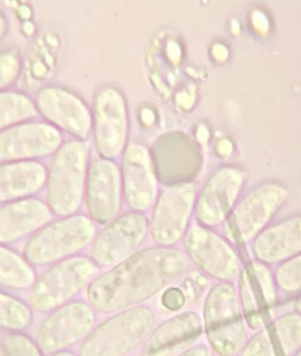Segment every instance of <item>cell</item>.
<instances>
[{"instance_id": "obj_12", "label": "cell", "mask_w": 301, "mask_h": 356, "mask_svg": "<svg viewBox=\"0 0 301 356\" xmlns=\"http://www.w3.org/2000/svg\"><path fill=\"white\" fill-rule=\"evenodd\" d=\"M184 252L203 274L221 282H231L242 270L240 256L231 243L213 229L190 227L183 238Z\"/></svg>"}, {"instance_id": "obj_19", "label": "cell", "mask_w": 301, "mask_h": 356, "mask_svg": "<svg viewBox=\"0 0 301 356\" xmlns=\"http://www.w3.org/2000/svg\"><path fill=\"white\" fill-rule=\"evenodd\" d=\"M246 174L233 166L217 170L198 193L194 206L196 224L215 228L224 224L238 203Z\"/></svg>"}, {"instance_id": "obj_6", "label": "cell", "mask_w": 301, "mask_h": 356, "mask_svg": "<svg viewBox=\"0 0 301 356\" xmlns=\"http://www.w3.org/2000/svg\"><path fill=\"white\" fill-rule=\"evenodd\" d=\"M98 268L88 256L77 255L50 266L29 291L31 307L42 314L73 301L98 277Z\"/></svg>"}, {"instance_id": "obj_36", "label": "cell", "mask_w": 301, "mask_h": 356, "mask_svg": "<svg viewBox=\"0 0 301 356\" xmlns=\"http://www.w3.org/2000/svg\"><path fill=\"white\" fill-rule=\"evenodd\" d=\"M0 22H1V36H4V29H6V20H4L3 13L1 14V18H0Z\"/></svg>"}, {"instance_id": "obj_34", "label": "cell", "mask_w": 301, "mask_h": 356, "mask_svg": "<svg viewBox=\"0 0 301 356\" xmlns=\"http://www.w3.org/2000/svg\"><path fill=\"white\" fill-rule=\"evenodd\" d=\"M52 356H79L75 353V352L70 351V350H67V351L59 352V353L54 354Z\"/></svg>"}, {"instance_id": "obj_8", "label": "cell", "mask_w": 301, "mask_h": 356, "mask_svg": "<svg viewBox=\"0 0 301 356\" xmlns=\"http://www.w3.org/2000/svg\"><path fill=\"white\" fill-rule=\"evenodd\" d=\"M198 189L192 182L162 187L152 207L150 234L160 247H173L184 238L194 213Z\"/></svg>"}, {"instance_id": "obj_31", "label": "cell", "mask_w": 301, "mask_h": 356, "mask_svg": "<svg viewBox=\"0 0 301 356\" xmlns=\"http://www.w3.org/2000/svg\"><path fill=\"white\" fill-rule=\"evenodd\" d=\"M208 285L205 274L199 270H190L184 275L179 287L185 295L186 301L196 303L204 295Z\"/></svg>"}, {"instance_id": "obj_37", "label": "cell", "mask_w": 301, "mask_h": 356, "mask_svg": "<svg viewBox=\"0 0 301 356\" xmlns=\"http://www.w3.org/2000/svg\"><path fill=\"white\" fill-rule=\"evenodd\" d=\"M293 356H301V347L300 349H299L298 351H297Z\"/></svg>"}, {"instance_id": "obj_22", "label": "cell", "mask_w": 301, "mask_h": 356, "mask_svg": "<svg viewBox=\"0 0 301 356\" xmlns=\"http://www.w3.org/2000/svg\"><path fill=\"white\" fill-rule=\"evenodd\" d=\"M203 331L202 320L196 312L176 314L152 331L142 347V356H171L196 341Z\"/></svg>"}, {"instance_id": "obj_9", "label": "cell", "mask_w": 301, "mask_h": 356, "mask_svg": "<svg viewBox=\"0 0 301 356\" xmlns=\"http://www.w3.org/2000/svg\"><path fill=\"white\" fill-rule=\"evenodd\" d=\"M286 189L265 184L251 191L234 206L224 222V235L232 245L254 241L265 230L274 214L286 201Z\"/></svg>"}, {"instance_id": "obj_28", "label": "cell", "mask_w": 301, "mask_h": 356, "mask_svg": "<svg viewBox=\"0 0 301 356\" xmlns=\"http://www.w3.org/2000/svg\"><path fill=\"white\" fill-rule=\"evenodd\" d=\"M1 348L3 356H44L37 341L24 333L4 332Z\"/></svg>"}, {"instance_id": "obj_35", "label": "cell", "mask_w": 301, "mask_h": 356, "mask_svg": "<svg viewBox=\"0 0 301 356\" xmlns=\"http://www.w3.org/2000/svg\"><path fill=\"white\" fill-rule=\"evenodd\" d=\"M295 309L298 314H301V297H299L295 302Z\"/></svg>"}, {"instance_id": "obj_27", "label": "cell", "mask_w": 301, "mask_h": 356, "mask_svg": "<svg viewBox=\"0 0 301 356\" xmlns=\"http://www.w3.org/2000/svg\"><path fill=\"white\" fill-rule=\"evenodd\" d=\"M33 309L20 298L2 291L0 295V325L3 332L22 333L33 324Z\"/></svg>"}, {"instance_id": "obj_20", "label": "cell", "mask_w": 301, "mask_h": 356, "mask_svg": "<svg viewBox=\"0 0 301 356\" xmlns=\"http://www.w3.org/2000/svg\"><path fill=\"white\" fill-rule=\"evenodd\" d=\"M52 213L45 200L40 197L18 200L1 204L0 208V243L10 245L26 237L52 222Z\"/></svg>"}, {"instance_id": "obj_10", "label": "cell", "mask_w": 301, "mask_h": 356, "mask_svg": "<svg viewBox=\"0 0 301 356\" xmlns=\"http://www.w3.org/2000/svg\"><path fill=\"white\" fill-rule=\"evenodd\" d=\"M148 235L150 218L146 213L123 212L98 231L90 258L98 268H113L138 252Z\"/></svg>"}, {"instance_id": "obj_14", "label": "cell", "mask_w": 301, "mask_h": 356, "mask_svg": "<svg viewBox=\"0 0 301 356\" xmlns=\"http://www.w3.org/2000/svg\"><path fill=\"white\" fill-rule=\"evenodd\" d=\"M40 116L72 139L87 141L92 134V112L81 97L58 85L38 91L35 97Z\"/></svg>"}, {"instance_id": "obj_32", "label": "cell", "mask_w": 301, "mask_h": 356, "mask_svg": "<svg viewBox=\"0 0 301 356\" xmlns=\"http://www.w3.org/2000/svg\"><path fill=\"white\" fill-rule=\"evenodd\" d=\"M185 303V295L180 287H167L161 295V305L169 312H178L182 309Z\"/></svg>"}, {"instance_id": "obj_4", "label": "cell", "mask_w": 301, "mask_h": 356, "mask_svg": "<svg viewBox=\"0 0 301 356\" xmlns=\"http://www.w3.org/2000/svg\"><path fill=\"white\" fill-rule=\"evenodd\" d=\"M203 326L213 351L219 356H236L246 346V322L238 289L231 282L213 285L205 298Z\"/></svg>"}, {"instance_id": "obj_7", "label": "cell", "mask_w": 301, "mask_h": 356, "mask_svg": "<svg viewBox=\"0 0 301 356\" xmlns=\"http://www.w3.org/2000/svg\"><path fill=\"white\" fill-rule=\"evenodd\" d=\"M92 139L98 157L116 160L127 149L130 118L127 99L113 85L98 88L92 102Z\"/></svg>"}, {"instance_id": "obj_16", "label": "cell", "mask_w": 301, "mask_h": 356, "mask_svg": "<svg viewBox=\"0 0 301 356\" xmlns=\"http://www.w3.org/2000/svg\"><path fill=\"white\" fill-rule=\"evenodd\" d=\"M63 133L45 120H31L0 131V163L42 161L64 143Z\"/></svg>"}, {"instance_id": "obj_11", "label": "cell", "mask_w": 301, "mask_h": 356, "mask_svg": "<svg viewBox=\"0 0 301 356\" xmlns=\"http://www.w3.org/2000/svg\"><path fill=\"white\" fill-rule=\"evenodd\" d=\"M148 151L162 187L192 182L202 165L198 145L181 131L163 133L155 139Z\"/></svg>"}, {"instance_id": "obj_25", "label": "cell", "mask_w": 301, "mask_h": 356, "mask_svg": "<svg viewBox=\"0 0 301 356\" xmlns=\"http://www.w3.org/2000/svg\"><path fill=\"white\" fill-rule=\"evenodd\" d=\"M35 266L8 245L0 247V283L8 291H31L37 282Z\"/></svg>"}, {"instance_id": "obj_23", "label": "cell", "mask_w": 301, "mask_h": 356, "mask_svg": "<svg viewBox=\"0 0 301 356\" xmlns=\"http://www.w3.org/2000/svg\"><path fill=\"white\" fill-rule=\"evenodd\" d=\"M252 253L265 264H282L301 254V214L265 228L253 241Z\"/></svg>"}, {"instance_id": "obj_1", "label": "cell", "mask_w": 301, "mask_h": 356, "mask_svg": "<svg viewBox=\"0 0 301 356\" xmlns=\"http://www.w3.org/2000/svg\"><path fill=\"white\" fill-rule=\"evenodd\" d=\"M190 259L175 247L146 248L94 279L87 289L90 305L100 314L138 307L187 273Z\"/></svg>"}, {"instance_id": "obj_24", "label": "cell", "mask_w": 301, "mask_h": 356, "mask_svg": "<svg viewBox=\"0 0 301 356\" xmlns=\"http://www.w3.org/2000/svg\"><path fill=\"white\" fill-rule=\"evenodd\" d=\"M47 165L42 161L0 163V203L35 197L45 189Z\"/></svg>"}, {"instance_id": "obj_17", "label": "cell", "mask_w": 301, "mask_h": 356, "mask_svg": "<svg viewBox=\"0 0 301 356\" xmlns=\"http://www.w3.org/2000/svg\"><path fill=\"white\" fill-rule=\"evenodd\" d=\"M275 275L268 264L253 260L238 275V293L247 327L252 330L270 323L277 302Z\"/></svg>"}, {"instance_id": "obj_21", "label": "cell", "mask_w": 301, "mask_h": 356, "mask_svg": "<svg viewBox=\"0 0 301 356\" xmlns=\"http://www.w3.org/2000/svg\"><path fill=\"white\" fill-rule=\"evenodd\" d=\"M301 347V314L277 316L248 339L242 356H293Z\"/></svg>"}, {"instance_id": "obj_26", "label": "cell", "mask_w": 301, "mask_h": 356, "mask_svg": "<svg viewBox=\"0 0 301 356\" xmlns=\"http://www.w3.org/2000/svg\"><path fill=\"white\" fill-rule=\"evenodd\" d=\"M40 118L35 99L20 91L0 93V131Z\"/></svg>"}, {"instance_id": "obj_33", "label": "cell", "mask_w": 301, "mask_h": 356, "mask_svg": "<svg viewBox=\"0 0 301 356\" xmlns=\"http://www.w3.org/2000/svg\"><path fill=\"white\" fill-rule=\"evenodd\" d=\"M178 356H211L210 351L205 345L194 346Z\"/></svg>"}, {"instance_id": "obj_13", "label": "cell", "mask_w": 301, "mask_h": 356, "mask_svg": "<svg viewBox=\"0 0 301 356\" xmlns=\"http://www.w3.org/2000/svg\"><path fill=\"white\" fill-rule=\"evenodd\" d=\"M95 310L84 301H72L50 312L38 327L36 341L44 354L54 355L85 341L93 331Z\"/></svg>"}, {"instance_id": "obj_29", "label": "cell", "mask_w": 301, "mask_h": 356, "mask_svg": "<svg viewBox=\"0 0 301 356\" xmlns=\"http://www.w3.org/2000/svg\"><path fill=\"white\" fill-rule=\"evenodd\" d=\"M274 275L280 291L288 293L301 291V254L280 264Z\"/></svg>"}, {"instance_id": "obj_5", "label": "cell", "mask_w": 301, "mask_h": 356, "mask_svg": "<svg viewBox=\"0 0 301 356\" xmlns=\"http://www.w3.org/2000/svg\"><path fill=\"white\" fill-rule=\"evenodd\" d=\"M156 316L148 306L116 312L93 329L79 348V356H125L146 343Z\"/></svg>"}, {"instance_id": "obj_15", "label": "cell", "mask_w": 301, "mask_h": 356, "mask_svg": "<svg viewBox=\"0 0 301 356\" xmlns=\"http://www.w3.org/2000/svg\"><path fill=\"white\" fill-rule=\"evenodd\" d=\"M123 193L121 168L114 160L91 159L86 180L84 206L87 216L100 226L121 216Z\"/></svg>"}, {"instance_id": "obj_30", "label": "cell", "mask_w": 301, "mask_h": 356, "mask_svg": "<svg viewBox=\"0 0 301 356\" xmlns=\"http://www.w3.org/2000/svg\"><path fill=\"white\" fill-rule=\"evenodd\" d=\"M21 72V60L18 51L14 49H3L0 56V88L1 91L10 88Z\"/></svg>"}, {"instance_id": "obj_18", "label": "cell", "mask_w": 301, "mask_h": 356, "mask_svg": "<svg viewBox=\"0 0 301 356\" xmlns=\"http://www.w3.org/2000/svg\"><path fill=\"white\" fill-rule=\"evenodd\" d=\"M121 158L123 202L131 211L146 213L152 209L160 193L148 147L129 143Z\"/></svg>"}, {"instance_id": "obj_3", "label": "cell", "mask_w": 301, "mask_h": 356, "mask_svg": "<svg viewBox=\"0 0 301 356\" xmlns=\"http://www.w3.org/2000/svg\"><path fill=\"white\" fill-rule=\"evenodd\" d=\"M98 232L87 214L59 218L27 239L22 255L33 266H54L91 247Z\"/></svg>"}, {"instance_id": "obj_2", "label": "cell", "mask_w": 301, "mask_h": 356, "mask_svg": "<svg viewBox=\"0 0 301 356\" xmlns=\"http://www.w3.org/2000/svg\"><path fill=\"white\" fill-rule=\"evenodd\" d=\"M91 149L87 141L69 138L47 164L45 202L58 218L75 216L84 205Z\"/></svg>"}]
</instances>
